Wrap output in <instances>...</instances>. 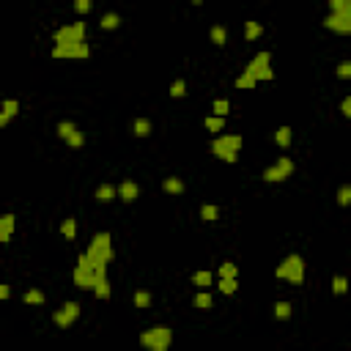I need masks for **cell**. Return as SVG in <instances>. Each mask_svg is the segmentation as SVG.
<instances>
[{
    "label": "cell",
    "mask_w": 351,
    "mask_h": 351,
    "mask_svg": "<svg viewBox=\"0 0 351 351\" xmlns=\"http://www.w3.org/2000/svg\"><path fill=\"white\" fill-rule=\"evenodd\" d=\"M154 129V124L148 118H134V124H132V134L134 137H148Z\"/></svg>",
    "instance_id": "cell-15"
},
{
    "label": "cell",
    "mask_w": 351,
    "mask_h": 351,
    "mask_svg": "<svg viewBox=\"0 0 351 351\" xmlns=\"http://www.w3.org/2000/svg\"><path fill=\"white\" fill-rule=\"evenodd\" d=\"M192 305L198 307V310H212V305H214V296L208 294V288H200V291L195 294Z\"/></svg>",
    "instance_id": "cell-14"
},
{
    "label": "cell",
    "mask_w": 351,
    "mask_h": 351,
    "mask_svg": "<svg viewBox=\"0 0 351 351\" xmlns=\"http://www.w3.org/2000/svg\"><path fill=\"white\" fill-rule=\"evenodd\" d=\"M91 9H93V0H74V11H77L80 17H85Z\"/></svg>",
    "instance_id": "cell-36"
},
{
    "label": "cell",
    "mask_w": 351,
    "mask_h": 351,
    "mask_svg": "<svg viewBox=\"0 0 351 351\" xmlns=\"http://www.w3.org/2000/svg\"><path fill=\"white\" fill-rule=\"evenodd\" d=\"M17 228V217L14 214H0V244H9L11 236Z\"/></svg>",
    "instance_id": "cell-11"
},
{
    "label": "cell",
    "mask_w": 351,
    "mask_h": 351,
    "mask_svg": "<svg viewBox=\"0 0 351 351\" xmlns=\"http://www.w3.org/2000/svg\"><path fill=\"white\" fill-rule=\"evenodd\" d=\"M255 85H258V83H255V80L250 77L247 72H241L239 77H236V88H239V91H253Z\"/></svg>",
    "instance_id": "cell-25"
},
{
    "label": "cell",
    "mask_w": 351,
    "mask_h": 351,
    "mask_svg": "<svg viewBox=\"0 0 351 351\" xmlns=\"http://www.w3.org/2000/svg\"><path fill=\"white\" fill-rule=\"evenodd\" d=\"M0 110H3L6 116L14 118L17 113H19V102H17V99H3V102H0Z\"/></svg>",
    "instance_id": "cell-29"
},
{
    "label": "cell",
    "mask_w": 351,
    "mask_h": 351,
    "mask_svg": "<svg viewBox=\"0 0 351 351\" xmlns=\"http://www.w3.org/2000/svg\"><path fill=\"white\" fill-rule=\"evenodd\" d=\"M212 110H214V116H222V118H225L228 113H231V102H228V99H217V102L212 104Z\"/></svg>",
    "instance_id": "cell-31"
},
{
    "label": "cell",
    "mask_w": 351,
    "mask_h": 351,
    "mask_svg": "<svg viewBox=\"0 0 351 351\" xmlns=\"http://www.w3.org/2000/svg\"><path fill=\"white\" fill-rule=\"evenodd\" d=\"M217 288H220V294H236L239 291V280L236 277H220Z\"/></svg>",
    "instance_id": "cell-21"
},
{
    "label": "cell",
    "mask_w": 351,
    "mask_h": 351,
    "mask_svg": "<svg viewBox=\"0 0 351 351\" xmlns=\"http://www.w3.org/2000/svg\"><path fill=\"white\" fill-rule=\"evenodd\" d=\"M337 77H340V80L351 77V60H340V63H337Z\"/></svg>",
    "instance_id": "cell-40"
},
{
    "label": "cell",
    "mask_w": 351,
    "mask_h": 351,
    "mask_svg": "<svg viewBox=\"0 0 351 351\" xmlns=\"http://www.w3.org/2000/svg\"><path fill=\"white\" fill-rule=\"evenodd\" d=\"M77 319H80V305L77 302H66V305H60L55 313H52V321H55V327H60V329H69Z\"/></svg>",
    "instance_id": "cell-9"
},
{
    "label": "cell",
    "mask_w": 351,
    "mask_h": 351,
    "mask_svg": "<svg viewBox=\"0 0 351 351\" xmlns=\"http://www.w3.org/2000/svg\"><path fill=\"white\" fill-rule=\"evenodd\" d=\"M162 190H165L167 195H184L187 190V184L179 179V176H167L165 181H162Z\"/></svg>",
    "instance_id": "cell-13"
},
{
    "label": "cell",
    "mask_w": 351,
    "mask_h": 351,
    "mask_svg": "<svg viewBox=\"0 0 351 351\" xmlns=\"http://www.w3.org/2000/svg\"><path fill=\"white\" fill-rule=\"evenodd\" d=\"M274 274H277L280 280H288V283H294V286H299V283L305 280V261H302V255L299 253L286 255V258L277 263Z\"/></svg>",
    "instance_id": "cell-3"
},
{
    "label": "cell",
    "mask_w": 351,
    "mask_h": 351,
    "mask_svg": "<svg viewBox=\"0 0 351 351\" xmlns=\"http://www.w3.org/2000/svg\"><path fill=\"white\" fill-rule=\"evenodd\" d=\"M170 96H173V99L187 96V83H184V80H176V83L170 85Z\"/></svg>",
    "instance_id": "cell-35"
},
{
    "label": "cell",
    "mask_w": 351,
    "mask_h": 351,
    "mask_svg": "<svg viewBox=\"0 0 351 351\" xmlns=\"http://www.w3.org/2000/svg\"><path fill=\"white\" fill-rule=\"evenodd\" d=\"M269 63H272V52L263 50V52H258V55L250 60L244 72L255 80V83H272V80H274V69Z\"/></svg>",
    "instance_id": "cell-5"
},
{
    "label": "cell",
    "mask_w": 351,
    "mask_h": 351,
    "mask_svg": "<svg viewBox=\"0 0 351 351\" xmlns=\"http://www.w3.org/2000/svg\"><path fill=\"white\" fill-rule=\"evenodd\" d=\"M346 288H348V280L343 277V274H335V280H332V291H335V294H346Z\"/></svg>",
    "instance_id": "cell-38"
},
{
    "label": "cell",
    "mask_w": 351,
    "mask_h": 351,
    "mask_svg": "<svg viewBox=\"0 0 351 351\" xmlns=\"http://www.w3.org/2000/svg\"><path fill=\"white\" fill-rule=\"evenodd\" d=\"M9 121H11V116H6V113H3V110H0V129H3V126H6V124H9Z\"/></svg>",
    "instance_id": "cell-43"
},
{
    "label": "cell",
    "mask_w": 351,
    "mask_h": 351,
    "mask_svg": "<svg viewBox=\"0 0 351 351\" xmlns=\"http://www.w3.org/2000/svg\"><path fill=\"white\" fill-rule=\"evenodd\" d=\"M116 198H118V192H116L113 184H99L96 187V200L99 203H110V200H116Z\"/></svg>",
    "instance_id": "cell-16"
},
{
    "label": "cell",
    "mask_w": 351,
    "mask_h": 351,
    "mask_svg": "<svg viewBox=\"0 0 351 351\" xmlns=\"http://www.w3.org/2000/svg\"><path fill=\"white\" fill-rule=\"evenodd\" d=\"M116 192H118V198L124 200V203H134V200H137V195H140V187L134 184V181H121V184L116 187Z\"/></svg>",
    "instance_id": "cell-12"
},
{
    "label": "cell",
    "mask_w": 351,
    "mask_h": 351,
    "mask_svg": "<svg viewBox=\"0 0 351 351\" xmlns=\"http://www.w3.org/2000/svg\"><path fill=\"white\" fill-rule=\"evenodd\" d=\"M261 33H263V25H261V22H255V19L244 22V36H247V42H255Z\"/></svg>",
    "instance_id": "cell-20"
},
{
    "label": "cell",
    "mask_w": 351,
    "mask_h": 351,
    "mask_svg": "<svg viewBox=\"0 0 351 351\" xmlns=\"http://www.w3.org/2000/svg\"><path fill=\"white\" fill-rule=\"evenodd\" d=\"M25 302H28V305H44V294L39 291V288H30V291L25 294Z\"/></svg>",
    "instance_id": "cell-34"
},
{
    "label": "cell",
    "mask_w": 351,
    "mask_h": 351,
    "mask_svg": "<svg viewBox=\"0 0 351 351\" xmlns=\"http://www.w3.org/2000/svg\"><path fill=\"white\" fill-rule=\"evenodd\" d=\"M151 302H154L151 291H137V294H134V307L146 310V307H151Z\"/></svg>",
    "instance_id": "cell-27"
},
{
    "label": "cell",
    "mask_w": 351,
    "mask_h": 351,
    "mask_svg": "<svg viewBox=\"0 0 351 351\" xmlns=\"http://www.w3.org/2000/svg\"><path fill=\"white\" fill-rule=\"evenodd\" d=\"M72 132H77V124H72V121H60L58 124V137L60 140H66Z\"/></svg>",
    "instance_id": "cell-32"
},
{
    "label": "cell",
    "mask_w": 351,
    "mask_h": 351,
    "mask_svg": "<svg viewBox=\"0 0 351 351\" xmlns=\"http://www.w3.org/2000/svg\"><path fill=\"white\" fill-rule=\"evenodd\" d=\"M239 151H241V134H220V137L212 140V154L228 165H233L239 159Z\"/></svg>",
    "instance_id": "cell-2"
},
{
    "label": "cell",
    "mask_w": 351,
    "mask_h": 351,
    "mask_svg": "<svg viewBox=\"0 0 351 351\" xmlns=\"http://www.w3.org/2000/svg\"><path fill=\"white\" fill-rule=\"evenodd\" d=\"M340 113H343V116H346V118L351 116V99H348V96H346V99H343V102H340Z\"/></svg>",
    "instance_id": "cell-41"
},
{
    "label": "cell",
    "mask_w": 351,
    "mask_h": 351,
    "mask_svg": "<svg viewBox=\"0 0 351 351\" xmlns=\"http://www.w3.org/2000/svg\"><path fill=\"white\" fill-rule=\"evenodd\" d=\"M110 291H113V288H110V280H102L96 288H93V294H96V299H110Z\"/></svg>",
    "instance_id": "cell-33"
},
{
    "label": "cell",
    "mask_w": 351,
    "mask_h": 351,
    "mask_svg": "<svg viewBox=\"0 0 351 351\" xmlns=\"http://www.w3.org/2000/svg\"><path fill=\"white\" fill-rule=\"evenodd\" d=\"M52 58L55 60H85V58H91V47H88L85 42H80V44H55L52 47Z\"/></svg>",
    "instance_id": "cell-7"
},
{
    "label": "cell",
    "mask_w": 351,
    "mask_h": 351,
    "mask_svg": "<svg viewBox=\"0 0 351 351\" xmlns=\"http://www.w3.org/2000/svg\"><path fill=\"white\" fill-rule=\"evenodd\" d=\"M294 170H296V165H294V159L291 157H283L274 162V165H269L266 170H263V181L266 184H277V181H288L294 176Z\"/></svg>",
    "instance_id": "cell-6"
},
{
    "label": "cell",
    "mask_w": 351,
    "mask_h": 351,
    "mask_svg": "<svg viewBox=\"0 0 351 351\" xmlns=\"http://www.w3.org/2000/svg\"><path fill=\"white\" fill-rule=\"evenodd\" d=\"M291 137H294V134H291V126H280V129L274 132V143H277L283 151H286V148L291 146Z\"/></svg>",
    "instance_id": "cell-17"
},
{
    "label": "cell",
    "mask_w": 351,
    "mask_h": 351,
    "mask_svg": "<svg viewBox=\"0 0 351 351\" xmlns=\"http://www.w3.org/2000/svg\"><path fill=\"white\" fill-rule=\"evenodd\" d=\"M274 319L277 321L291 319V305H288V302H277V305H274Z\"/></svg>",
    "instance_id": "cell-28"
},
{
    "label": "cell",
    "mask_w": 351,
    "mask_h": 351,
    "mask_svg": "<svg viewBox=\"0 0 351 351\" xmlns=\"http://www.w3.org/2000/svg\"><path fill=\"white\" fill-rule=\"evenodd\" d=\"M212 283H214V274L212 272H195L192 274V286L198 288V291H200V288H208Z\"/></svg>",
    "instance_id": "cell-19"
},
{
    "label": "cell",
    "mask_w": 351,
    "mask_h": 351,
    "mask_svg": "<svg viewBox=\"0 0 351 351\" xmlns=\"http://www.w3.org/2000/svg\"><path fill=\"white\" fill-rule=\"evenodd\" d=\"M85 42V22H69L55 30V44H80Z\"/></svg>",
    "instance_id": "cell-8"
},
{
    "label": "cell",
    "mask_w": 351,
    "mask_h": 351,
    "mask_svg": "<svg viewBox=\"0 0 351 351\" xmlns=\"http://www.w3.org/2000/svg\"><path fill=\"white\" fill-rule=\"evenodd\" d=\"M192 3H195V6H200V3H203V0H192Z\"/></svg>",
    "instance_id": "cell-44"
},
{
    "label": "cell",
    "mask_w": 351,
    "mask_h": 351,
    "mask_svg": "<svg viewBox=\"0 0 351 351\" xmlns=\"http://www.w3.org/2000/svg\"><path fill=\"white\" fill-rule=\"evenodd\" d=\"M116 258V250H113V239L107 231L93 233L91 244L85 253H80L77 266H74V286L80 291H93L102 280H107V266Z\"/></svg>",
    "instance_id": "cell-1"
},
{
    "label": "cell",
    "mask_w": 351,
    "mask_h": 351,
    "mask_svg": "<svg viewBox=\"0 0 351 351\" xmlns=\"http://www.w3.org/2000/svg\"><path fill=\"white\" fill-rule=\"evenodd\" d=\"M337 203H340V206H348L351 203V187L348 184H343L340 190H337Z\"/></svg>",
    "instance_id": "cell-37"
},
{
    "label": "cell",
    "mask_w": 351,
    "mask_h": 351,
    "mask_svg": "<svg viewBox=\"0 0 351 351\" xmlns=\"http://www.w3.org/2000/svg\"><path fill=\"white\" fill-rule=\"evenodd\" d=\"M170 343H173V332L167 327H151V329H146L143 335H140V346L148 348V351H167L170 348Z\"/></svg>",
    "instance_id": "cell-4"
},
{
    "label": "cell",
    "mask_w": 351,
    "mask_h": 351,
    "mask_svg": "<svg viewBox=\"0 0 351 351\" xmlns=\"http://www.w3.org/2000/svg\"><path fill=\"white\" fill-rule=\"evenodd\" d=\"M60 233H63L69 241H74V239H77V220H72V217L63 220V222H60Z\"/></svg>",
    "instance_id": "cell-22"
},
{
    "label": "cell",
    "mask_w": 351,
    "mask_h": 351,
    "mask_svg": "<svg viewBox=\"0 0 351 351\" xmlns=\"http://www.w3.org/2000/svg\"><path fill=\"white\" fill-rule=\"evenodd\" d=\"M236 274H239V269H236L231 261H225V263L220 266V277H236Z\"/></svg>",
    "instance_id": "cell-39"
},
{
    "label": "cell",
    "mask_w": 351,
    "mask_h": 351,
    "mask_svg": "<svg viewBox=\"0 0 351 351\" xmlns=\"http://www.w3.org/2000/svg\"><path fill=\"white\" fill-rule=\"evenodd\" d=\"M217 217H220V208L214 203H203V206H200V220H203V222H214Z\"/></svg>",
    "instance_id": "cell-23"
},
{
    "label": "cell",
    "mask_w": 351,
    "mask_h": 351,
    "mask_svg": "<svg viewBox=\"0 0 351 351\" xmlns=\"http://www.w3.org/2000/svg\"><path fill=\"white\" fill-rule=\"evenodd\" d=\"M99 25H102V30H116L118 25H121V17L118 14H104Z\"/></svg>",
    "instance_id": "cell-30"
},
{
    "label": "cell",
    "mask_w": 351,
    "mask_h": 351,
    "mask_svg": "<svg viewBox=\"0 0 351 351\" xmlns=\"http://www.w3.org/2000/svg\"><path fill=\"white\" fill-rule=\"evenodd\" d=\"M208 39H212V44L225 47V44H228V30L222 28V25H214V28L208 30Z\"/></svg>",
    "instance_id": "cell-18"
},
{
    "label": "cell",
    "mask_w": 351,
    "mask_h": 351,
    "mask_svg": "<svg viewBox=\"0 0 351 351\" xmlns=\"http://www.w3.org/2000/svg\"><path fill=\"white\" fill-rule=\"evenodd\" d=\"M206 129L214 132V134H220L222 129H225V118H222V116H208L206 118Z\"/></svg>",
    "instance_id": "cell-24"
},
{
    "label": "cell",
    "mask_w": 351,
    "mask_h": 351,
    "mask_svg": "<svg viewBox=\"0 0 351 351\" xmlns=\"http://www.w3.org/2000/svg\"><path fill=\"white\" fill-rule=\"evenodd\" d=\"M329 11H335V14H351V0H329Z\"/></svg>",
    "instance_id": "cell-26"
},
{
    "label": "cell",
    "mask_w": 351,
    "mask_h": 351,
    "mask_svg": "<svg viewBox=\"0 0 351 351\" xmlns=\"http://www.w3.org/2000/svg\"><path fill=\"white\" fill-rule=\"evenodd\" d=\"M11 296V286H6V283H0V299H9Z\"/></svg>",
    "instance_id": "cell-42"
},
{
    "label": "cell",
    "mask_w": 351,
    "mask_h": 351,
    "mask_svg": "<svg viewBox=\"0 0 351 351\" xmlns=\"http://www.w3.org/2000/svg\"><path fill=\"white\" fill-rule=\"evenodd\" d=\"M324 28L340 33V36H348L351 33V14H335V11H329V17L324 19Z\"/></svg>",
    "instance_id": "cell-10"
}]
</instances>
